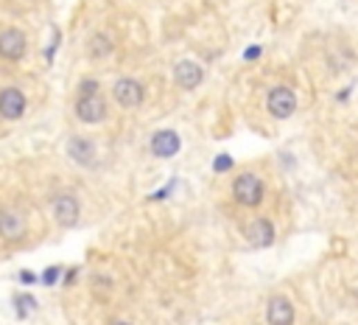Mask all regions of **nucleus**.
<instances>
[{
    "label": "nucleus",
    "mask_w": 358,
    "mask_h": 325,
    "mask_svg": "<svg viewBox=\"0 0 358 325\" xmlns=\"http://www.w3.org/2000/svg\"><path fill=\"white\" fill-rule=\"evenodd\" d=\"M233 200L244 208H258L263 202V182L255 174H238L233 182Z\"/></svg>",
    "instance_id": "1"
},
{
    "label": "nucleus",
    "mask_w": 358,
    "mask_h": 325,
    "mask_svg": "<svg viewBox=\"0 0 358 325\" xmlns=\"http://www.w3.org/2000/svg\"><path fill=\"white\" fill-rule=\"evenodd\" d=\"M51 211H53V219L62 230H73L82 219V202L73 197V193H59V197H53Z\"/></svg>",
    "instance_id": "2"
},
{
    "label": "nucleus",
    "mask_w": 358,
    "mask_h": 325,
    "mask_svg": "<svg viewBox=\"0 0 358 325\" xmlns=\"http://www.w3.org/2000/svg\"><path fill=\"white\" fill-rule=\"evenodd\" d=\"M64 152H67L70 160H73L76 166H82V168H96L98 166V149L84 135H70L67 143H64Z\"/></svg>",
    "instance_id": "3"
},
{
    "label": "nucleus",
    "mask_w": 358,
    "mask_h": 325,
    "mask_svg": "<svg viewBox=\"0 0 358 325\" xmlns=\"http://www.w3.org/2000/svg\"><path fill=\"white\" fill-rule=\"evenodd\" d=\"M112 98L123 109H137L143 101H146V87H143L137 79H118L115 87H112Z\"/></svg>",
    "instance_id": "4"
},
{
    "label": "nucleus",
    "mask_w": 358,
    "mask_h": 325,
    "mask_svg": "<svg viewBox=\"0 0 358 325\" xmlns=\"http://www.w3.org/2000/svg\"><path fill=\"white\" fill-rule=\"evenodd\" d=\"M266 109L271 118L277 121H285V118H292L294 109H297V96L292 87H274L269 96H266Z\"/></svg>",
    "instance_id": "5"
},
{
    "label": "nucleus",
    "mask_w": 358,
    "mask_h": 325,
    "mask_svg": "<svg viewBox=\"0 0 358 325\" xmlns=\"http://www.w3.org/2000/svg\"><path fill=\"white\" fill-rule=\"evenodd\" d=\"M28 109V98L20 87H3L0 90V118L3 121H20Z\"/></svg>",
    "instance_id": "6"
},
{
    "label": "nucleus",
    "mask_w": 358,
    "mask_h": 325,
    "mask_svg": "<svg viewBox=\"0 0 358 325\" xmlns=\"http://www.w3.org/2000/svg\"><path fill=\"white\" fill-rule=\"evenodd\" d=\"M73 112H76V118H79L82 123H101V121L107 118V101H104L101 93L79 96Z\"/></svg>",
    "instance_id": "7"
},
{
    "label": "nucleus",
    "mask_w": 358,
    "mask_h": 325,
    "mask_svg": "<svg viewBox=\"0 0 358 325\" xmlns=\"http://www.w3.org/2000/svg\"><path fill=\"white\" fill-rule=\"evenodd\" d=\"M26 48H28V39L20 28H3L0 31V56L9 59V62H17L26 56Z\"/></svg>",
    "instance_id": "8"
},
{
    "label": "nucleus",
    "mask_w": 358,
    "mask_h": 325,
    "mask_svg": "<svg viewBox=\"0 0 358 325\" xmlns=\"http://www.w3.org/2000/svg\"><path fill=\"white\" fill-rule=\"evenodd\" d=\"M174 82L177 87L182 90H196L202 82H204V71H202V64L190 62V59H182L174 64Z\"/></svg>",
    "instance_id": "9"
},
{
    "label": "nucleus",
    "mask_w": 358,
    "mask_h": 325,
    "mask_svg": "<svg viewBox=\"0 0 358 325\" xmlns=\"http://www.w3.org/2000/svg\"><path fill=\"white\" fill-rule=\"evenodd\" d=\"M182 149V141L174 129H160V132L152 135V155L154 157H163V160H171L177 157Z\"/></svg>",
    "instance_id": "10"
},
{
    "label": "nucleus",
    "mask_w": 358,
    "mask_h": 325,
    "mask_svg": "<svg viewBox=\"0 0 358 325\" xmlns=\"http://www.w3.org/2000/svg\"><path fill=\"white\" fill-rule=\"evenodd\" d=\"M266 322L269 325H294V306H292V300L283 297V295L271 297L266 303Z\"/></svg>",
    "instance_id": "11"
},
{
    "label": "nucleus",
    "mask_w": 358,
    "mask_h": 325,
    "mask_svg": "<svg viewBox=\"0 0 358 325\" xmlns=\"http://www.w3.org/2000/svg\"><path fill=\"white\" fill-rule=\"evenodd\" d=\"M23 236H26V222H23V216H20L17 211H12V208L0 211V238L9 241V244H15V241H20Z\"/></svg>",
    "instance_id": "12"
},
{
    "label": "nucleus",
    "mask_w": 358,
    "mask_h": 325,
    "mask_svg": "<svg viewBox=\"0 0 358 325\" xmlns=\"http://www.w3.org/2000/svg\"><path fill=\"white\" fill-rule=\"evenodd\" d=\"M244 236H247V241H249L252 247H258V249L271 247V244H274V225H271L269 219H255V222L247 225Z\"/></svg>",
    "instance_id": "13"
},
{
    "label": "nucleus",
    "mask_w": 358,
    "mask_h": 325,
    "mask_svg": "<svg viewBox=\"0 0 358 325\" xmlns=\"http://www.w3.org/2000/svg\"><path fill=\"white\" fill-rule=\"evenodd\" d=\"M109 51H112V42H109L104 34H96V37L90 39V53H93L96 59H98V56H107Z\"/></svg>",
    "instance_id": "14"
},
{
    "label": "nucleus",
    "mask_w": 358,
    "mask_h": 325,
    "mask_svg": "<svg viewBox=\"0 0 358 325\" xmlns=\"http://www.w3.org/2000/svg\"><path fill=\"white\" fill-rule=\"evenodd\" d=\"M15 308H17L20 319H26V317H28V311H34V308H37V300H34L31 295H20V297H15Z\"/></svg>",
    "instance_id": "15"
},
{
    "label": "nucleus",
    "mask_w": 358,
    "mask_h": 325,
    "mask_svg": "<svg viewBox=\"0 0 358 325\" xmlns=\"http://www.w3.org/2000/svg\"><path fill=\"white\" fill-rule=\"evenodd\" d=\"M93 93H101L98 90V82L96 79H84L82 87H79V96H93Z\"/></svg>",
    "instance_id": "16"
},
{
    "label": "nucleus",
    "mask_w": 358,
    "mask_h": 325,
    "mask_svg": "<svg viewBox=\"0 0 358 325\" xmlns=\"http://www.w3.org/2000/svg\"><path fill=\"white\" fill-rule=\"evenodd\" d=\"M59 272H62L59 267H51V270H45V272H42V278H39V281H42L45 286H53V283L59 281Z\"/></svg>",
    "instance_id": "17"
},
{
    "label": "nucleus",
    "mask_w": 358,
    "mask_h": 325,
    "mask_svg": "<svg viewBox=\"0 0 358 325\" xmlns=\"http://www.w3.org/2000/svg\"><path fill=\"white\" fill-rule=\"evenodd\" d=\"M230 166H233V157L230 155H219L216 163H213V168H216V171H227Z\"/></svg>",
    "instance_id": "18"
},
{
    "label": "nucleus",
    "mask_w": 358,
    "mask_h": 325,
    "mask_svg": "<svg viewBox=\"0 0 358 325\" xmlns=\"http://www.w3.org/2000/svg\"><path fill=\"white\" fill-rule=\"evenodd\" d=\"M255 56H260V48H258V45H255V48H249V51H247V59H255Z\"/></svg>",
    "instance_id": "19"
},
{
    "label": "nucleus",
    "mask_w": 358,
    "mask_h": 325,
    "mask_svg": "<svg viewBox=\"0 0 358 325\" xmlns=\"http://www.w3.org/2000/svg\"><path fill=\"white\" fill-rule=\"evenodd\" d=\"M20 281H23V283H34V275H31V272H20Z\"/></svg>",
    "instance_id": "20"
},
{
    "label": "nucleus",
    "mask_w": 358,
    "mask_h": 325,
    "mask_svg": "<svg viewBox=\"0 0 358 325\" xmlns=\"http://www.w3.org/2000/svg\"><path fill=\"white\" fill-rule=\"evenodd\" d=\"M112 325H132V322H126V319H118V322H112Z\"/></svg>",
    "instance_id": "21"
}]
</instances>
